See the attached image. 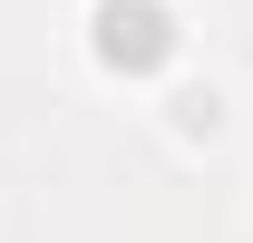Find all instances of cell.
<instances>
[{
    "mask_svg": "<svg viewBox=\"0 0 253 243\" xmlns=\"http://www.w3.org/2000/svg\"><path fill=\"white\" fill-rule=\"evenodd\" d=\"M146 117H156V136L185 156V165H205V156H224V146H234V126H244V88H234L224 68L185 59L156 97H146Z\"/></svg>",
    "mask_w": 253,
    "mask_h": 243,
    "instance_id": "cell-2",
    "label": "cell"
},
{
    "mask_svg": "<svg viewBox=\"0 0 253 243\" xmlns=\"http://www.w3.org/2000/svg\"><path fill=\"white\" fill-rule=\"evenodd\" d=\"M244 204H253V165H244Z\"/></svg>",
    "mask_w": 253,
    "mask_h": 243,
    "instance_id": "cell-3",
    "label": "cell"
},
{
    "mask_svg": "<svg viewBox=\"0 0 253 243\" xmlns=\"http://www.w3.org/2000/svg\"><path fill=\"white\" fill-rule=\"evenodd\" d=\"M78 49L107 88H146L156 97L185 68V10L175 0H78Z\"/></svg>",
    "mask_w": 253,
    "mask_h": 243,
    "instance_id": "cell-1",
    "label": "cell"
}]
</instances>
